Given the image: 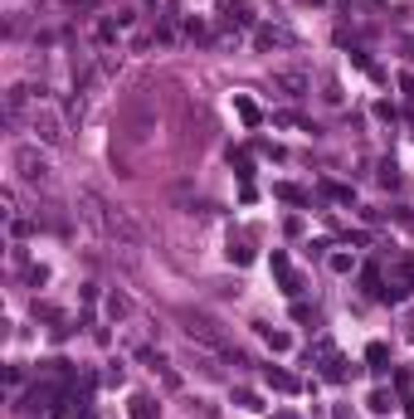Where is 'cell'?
Here are the masks:
<instances>
[{"label": "cell", "mask_w": 414, "mask_h": 419, "mask_svg": "<svg viewBox=\"0 0 414 419\" xmlns=\"http://www.w3.org/2000/svg\"><path fill=\"white\" fill-rule=\"evenodd\" d=\"M15 166H20V176L25 181H49V166H44V156H34V151H15Z\"/></svg>", "instance_id": "cell-1"}, {"label": "cell", "mask_w": 414, "mask_h": 419, "mask_svg": "<svg viewBox=\"0 0 414 419\" xmlns=\"http://www.w3.org/2000/svg\"><path fill=\"white\" fill-rule=\"evenodd\" d=\"M34 137L39 141H59V117L54 113H34Z\"/></svg>", "instance_id": "cell-2"}, {"label": "cell", "mask_w": 414, "mask_h": 419, "mask_svg": "<svg viewBox=\"0 0 414 419\" xmlns=\"http://www.w3.org/2000/svg\"><path fill=\"white\" fill-rule=\"evenodd\" d=\"M273 83H278L288 98H302V93H307V73H273Z\"/></svg>", "instance_id": "cell-3"}, {"label": "cell", "mask_w": 414, "mask_h": 419, "mask_svg": "<svg viewBox=\"0 0 414 419\" xmlns=\"http://www.w3.org/2000/svg\"><path fill=\"white\" fill-rule=\"evenodd\" d=\"M127 312H132V297L113 293V297H108V317H127Z\"/></svg>", "instance_id": "cell-4"}, {"label": "cell", "mask_w": 414, "mask_h": 419, "mask_svg": "<svg viewBox=\"0 0 414 419\" xmlns=\"http://www.w3.org/2000/svg\"><path fill=\"white\" fill-rule=\"evenodd\" d=\"M132 419H157V409H151V400H146V395H137V400H132Z\"/></svg>", "instance_id": "cell-5"}]
</instances>
